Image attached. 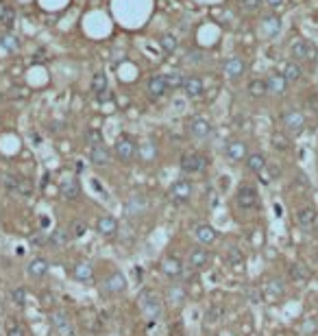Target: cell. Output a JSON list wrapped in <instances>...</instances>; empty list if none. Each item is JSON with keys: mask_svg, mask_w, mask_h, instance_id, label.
I'll use <instances>...</instances> for the list:
<instances>
[{"mask_svg": "<svg viewBox=\"0 0 318 336\" xmlns=\"http://www.w3.org/2000/svg\"><path fill=\"white\" fill-rule=\"evenodd\" d=\"M137 306H140V310L146 314L148 319H159L164 312L162 297H159L155 291H150V288H144V291L137 295Z\"/></svg>", "mask_w": 318, "mask_h": 336, "instance_id": "cell-1", "label": "cell"}, {"mask_svg": "<svg viewBox=\"0 0 318 336\" xmlns=\"http://www.w3.org/2000/svg\"><path fill=\"white\" fill-rule=\"evenodd\" d=\"M290 55L294 57V61H314L316 59V46L307 39H296L290 46Z\"/></svg>", "mask_w": 318, "mask_h": 336, "instance_id": "cell-2", "label": "cell"}, {"mask_svg": "<svg viewBox=\"0 0 318 336\" xmlns=\"http://www.w3.org/2000/svg\"><path fill=\"white\" fill-rule=\"evenodd\" d=\"M207 168V157L201 155V153H183L181 155V170L183 173H203Z\"/></svg>", "mask_w": 318, "mask_h": 336, "instance_id": "cell-3", "label": "cell"}, {"mask_svg": "<svg viewBox=\"0 0 318 336\" xmlns=\"http://www.w3.org/2000/svg\"><path fill=\"white\" fill-rule=\"evenodd\" d=\"M235 201H237V206H240L242 210H253V208H257V203H260V194H257L255 186L242 183V186L237 188Z\"/></svg>", "mask_w": 318, "mask_h": 336, "instance_id": "cell-4", "label": "cell"}, {"mask_svg": "<svg viewBox=\"0 0 318 336\" xmlns=\"http://www.w3.org/2000/svg\"><path fill=\"white\" fill-rule=\"evenodd\" d=\"M124 291H127V278H124L120 271L111 273L101 284V293H105V295H120Z\"/></svg>", "mask_w": 318, "mask_h": 336, "instance_id": "cell-5", "label": "cell"}, {"mask_svg": "<svg viewBox=\"0 0 318 336\" xmlns=\"http://www.w3.org/2000/svg\"><path fill=\"white\" fill-rule=\"evenodd\" d=\"M192 196V181L190 179H177L175 183L170 186V199L183 206L185 201H190Z\"/></svg>", "mask_w": 318, "mask_h": 336, "instance_id": "cell-6", "label": "cell"}, {"mask_svg": "<svg viewBox=\"0 0 318 336\" xmlns=\"http://www.w3.org/2000/svg\"><path fill=\"white\" fill-rule=\"evenodd\" d=\"M183 262L177 255H166L162 260V273L170 280H183Z\"/></svg>", "mask_w": 318, "mask_h": 336, "instance_id": "cell-7", "label": "cell"}, {"mask_svg": "<svg viewBox=\"0 0 318 336\" xmlns=\"http://www.w3.org/2000/svg\"><path fill=\"white\" fill-rule=\"evenodd\" d=\"M281 122H283V127L288 131H292V133H299V131L305 129V116H303V111H299V109L286 111V114L281 116Z\"/></svg>", "mask_w": 318, "mask_h": 336, "instance_id": "cell-8", "label": "cell"}, {"mask_svg": "<svg viewBox=\"0 0 318 336\" xmlns=\"http://www.w3.org/2000/svg\"><path fill=\"white\" fill-rule=\"evenodd\" d=\"M114 151H116V157L120 162H131L135 157V153H137V147H135V142L131 140V138L124 136V138H120V140L116 142Z\"/></svg>", "mask_w": 318, "mask_h": 336, "instance_id": "cell-9", "label": "cell"}, {"mask_svg": "<svg viewBox=\"0 0 318 336\" xmlns=\"http://www.w3.org/2000/svg\"><path fill=\"white\" fill-rule=\"evenodd\" d=\"M50 321L52 325H55V330L59 336H74V327H72L68 314H65L63 310H55L50 314Z\"/></svg>", "mask_w": 318, "mask_h": 336, "instance_id": "cell-10", "label": "cell"}, {"mask_svg": "<svg viewBox=\"0 0 318 336\" xmlns=\"http://www.w3.org/2000/svg\"><path fill=\"white\" fill-rule=\"evenodd\" d=\"M127 216L129 219H137L148 210V199L144 194H131V199L127 201Z\"/></svg>", "mask_w": 318, "mask_h": 336, "instance_id": "cell-11", "label": "cell"}, {"mask_svg": "<svg viewBox=\"0 0 318 336\" xmlns=\"http://www.w3.org/2000/svg\"><path fill=\"white\" fill-rule=\"evenodd\" d=\"M224 155H227L231 162H242L249 157V147L242 140H231L227 147H224Z\"/></svg>", "mask_w": 318, "mask_h": 336, "instance_id": "cell-12", "label": "cell"}, {"mask_svg": "<svg viewBox=\"0 0 318 336\" xmlns=\"http://www.w3.org/2000/svg\"><path fill=\"white\" fill-rule=\"evenodd\" d=\"M168 81H166L164 75H155L148 79V85H146V92L150 98H162L164 94H168Z\"/></svg>", "mask_w": 318, "mask_h": 336, "instance_id": "cell-13", "label": "cell"}, {"mask_svg": "<svg viewBox=\"0 0 318 336\" xmlns=\"http://www.w3.org/2000/svg\"><path fill=\"white\" fill-rule=\"evenodd\" d=\"M316 219H318V214H316V210L312 206L296 210V225H299L301 229H314Z\"/></svg>", "mask_w": 318, "mask_h": 336, "instance_id": "cell-14", "label": "cell"}, {"mask_svg": "<svg viewBox=\"0 0 318 336\" xmlns=\"http://www.w3.org/2000/svg\"><path fill=\"white\" fill-rule=\"evenodd\" d=\"M260 29H262V35L264 37H268V39H273L279 35V31H281V20L277 18V16H264L262 18V22H260Z\"/></svg>", "mask_w": 318, "mask_h": 336, "instance_id": "cell-15", "label": "cell"}, {"mask_svg": "<svg viewBox=\"0 0 318 336\" xmlns=\"http://www.w3.org/2000/svg\"><path fill=\"white\" fill-rule=\"evenodd\" d=\"M190 133L198 138V140H205V138H209L211 133V124L207 118H203V116H196V118H192L190 120Z\"/></svg>", "mask_w": 318, "mask_h": 336, "instance_id": "cell-16", "label": "cell"}, {"mask_svg": "<svg viewBox=\"0 0 318 336\" xmlns=\"http://www.w3.org/2000/svg\"><path fill=\"white\" fill-rule=\"evenodd\" d=\"M183 92L188 94V98H198L205 92V83L201 77H185L183 81Z\"/></svg>", "mask_w": 318, "mask_h": 336, "instance_id": "cell-17", "label": "cell"}, {"mask_svg": "<svg viewBox=\"0 0 318 336\" xmlns=\"http://www.w3.org/2000/svg\"><path fill=\"white\" fill-rule=\"evenodd\" d=\"M222 70L229 79H240L244 72H247V63H244L240 57H233V59H227V61H224Z\"/></svg>", "mask_w": 318, "mask_h": 336, "instance_id": "cell-18", "label": "cell"}, {"mask_svg": "<svg viewBox=\"0 0 318 336\" xmlns=\"http://www.w3.org/2000/svg\"><path fill=\"white\" fill-rule=\"evenodd\" d=\"M48 268H50V264L44 258H33L29 262V266H26V273H29V278H33V280H42L44 275L48 273Z\"/></svg>", "mask_w": 318, "mask_h": 336, "instance_id": "cell-19", "label": "cell"}, {"mask_svg": "<svg viewBox=\"0 0 318 336\" xmlns=\"http://www.w3.org/2000/svg\"><path fill=\"white\" fill-rule=\"evenodd\" d=\"M72 278H74L76 282H81V284L92 282L94 280V266L88 264V262H78V264L72 268Z\"/></svg>", "mask_w": 318, "mask_h": 336, "instance_id": "cell-20", "label": "cell"}, {"mask_svg": "<svg viewBox=\"0 0 318 336\" xmlns=\"http://www.w3.org/2000/svg\"><path fill=\"white\" fill-rule=\"evenodd\" d=\"M266 295L270 299H279V297H283L286 295V282L283 280H279V278H273V280H268L266 282Z\"/></svg>", "mask_w": 318, "mask_h": 336, "instance_id": "cell-21", "label": "cell"}, {"mask_svg": "<svg viewBox=\"0 0 318 336\" xmlns=\"http://www.w3.org/2000/svg\"><path fill=\"white\" fill-rule=\"evenodd\" d=\"M266 85H268V92H270V94H277V96L283 94V92L288 90V81L283 79V75H277V72L266 79Z\"/></svg>", "mask_w": 318, "mask_h": 336, "instance_id": "cell-22", "label": "cell"}, {"mask_svg": "<svg viewBox=\"0 0 318 336\" xmlns=\"http://www.w3.org/2000/svg\"><path fill=\"white\" fill-rule=\"evenodd\" d=\"M90 160H92V164H96V166H105V164H109L111 153L107 151V147H105V144H101V147H92Z\"/></svg>", "mask_w": 318, "mask_h": 336, "instance_id": "cell-23", "label": "cell"}, {"mask_svg": "<svg viewBox=\"0 0 318 336\" xmlns=\"http://www.w3.org/2000/svg\"><path fill=\"white\" fill-rule=\"evenodd\" d=\"M96 229L103 236H114L118 232V221L114 216H101V219L96 221Z\"/></svg>", "mask_w": 318, "mask_h": 336, "instance_id": "cell-24", "label": "cell"}, {"mask_svg": "<svg viewBox=\"0 0 318 336\" xmlns=\"http://www.w3.org/2000/svg\"><path fill=\"white\" fill-rule=\"evenodd\" d=\"M209 262V253H207V249H203V247H194L190 251V266H194V268H203L205 264Z\"/></svg>", "mask_w": 318, "mask_h": 336, "instance_id": "cell-25", "label": "cell"}, {"mask_svg": "<svg viewBox=\"0 0 318 336\" xmlns=\"http://www.w3.org/2000/svg\"><path fill=\"white\" fill-rule=\"evenodd\" d=\"M281 75L283 79H286L288 83H296L299 79L303 77V68L296 61H288L286 65H283V70H281Z\"/></svg>", "mask_w": 318, "mask_h": 336, "instance_id": "cell-26", "label": "cell"}, {"mask_svg": "<svg viewBox=\"0 0 318 336\" xmlns=\"http://www.w3.org/2000/svg\"><path fill=\"white\" fill-rule=\"evenodd\" d=\"M196 240L201 245H214L216 242V229L211 225H198L196 227Z\"/></svg>", "mask_w": 318, "mask_h": 336, "instance_id": "cell-27", "label": "cell"}, {"mask_svg": "<svg viewBox=\"0 0 318 336\" xmlns=\"http://www.w3.org/2000/svg\"><path fill=\"white\" fill-rule=\"evenodd\" d=\"M268 164H266V157H264L262 153H251L247 157V168L251 170V173H264V168H266Z\"/></svg>", "mask_w": 318, "mask_h": 336, "instance_id": "cell-28", "label": "cell"}, {"mask_svg": "<svg viewBox=\"0 0 318 336\" xmlns=\"http://www.w3.org/2000/svg\"><path fill=\"white\" fill-rule=\"evenodd\" d=\"M72 238V234H70V229H65V227H57L55 232L50 234V238H48V245H52V247H61V245H65Z\"/></svg>", "mask_w": 318, "mask_h": 336, "instance_id": "cell-29", "label": "cell"}, {"mask_svg": "<svg viewBox=\"0 0 318 336\" xmlns=\"http://www.w3.org/2000/svg\"><path fill=\"white\" fill-rule=\"evenodd\" d=\"M61 194L65 196V199H76V196L81 194V183H78L76 179H65L61 183Z\"/></svg>", "mask_w": 318, "mask_h": 336, "instance_id": "cell-30", "label": "cell"}, {"mask_svg": "<svg viewBox=\"0 0 318 336\" xmlns=\"http://www.w3.org/2000/svg\"><path fill=\"white\" fill-rule=\"evenodd\" d=\"M249 94L253 96V98H262V96H266L268 94V85L264 79H253V81L249 83Z\"/></svg>", "mask_w": 318, "mask_h": 336, "instance_id": "cell-31", "label": "cell"}, {"mask_svg": "<svg viewBox=\"0 0 318 336\" xmlns=\"http://www.w3.org/2000/svg\"><path fill=\"white\" fill-rule=\"evenodd\" d=\"M290 278L296 280V282H307L309 280V268L305 264H301V262H294V264H290Z\"/></svg>", "mask_w": 318, "mask_h": 336, "instance_id": "cell-32", "label": "cell"}, {"mask_svg": "<svg viewBox=\"0 0 318 336\" xmlns=\"http://www.w3.org/2000/svg\"><path fill=\"white\" fill-rule=\"evenodd\" d=\"M166 299H168V304H172V306L183 304V299H185L183 286H170L168 291H166Z\"/></svg>", "mask_w": 318, "mask_h": 336, "instance_id": "cell-33", "label": "cell"}, {"mask_svg": "<svg viewBox=\"0 0 318 336\" xmlns=\"http://www.w3.org/2000/svg\"><path fill=\"white\" fill-rule=\"evenodd\" d=\"M92 90H94L98 96H103L105 92H107V77H105V72H96L94 75V79H92Z\"/></svg>", "mask_w": 318, "mask_h": 336, "instance_id": "cell-34", "label": "cell"}, {"mask_svg": "<svg viewBox=\"0 0 318 336\" xmlns=\"http://www.w3.org/2000/svg\"><path fill=\"white\" fill-rule=\"evenodd\" d=\"M270 142H273V147L277 151H281V153H286V151L290 149V144H292V142H290V138L286 133H281V131L273 133V140H270Z\"/></svg>", "mask_w": 318, "mask_h": 336, "instance_id": "cell-35", "label": "cell"}, {"mask_svg": "<svg viewBox=\"0 0 318 336\" xmlns=\"http://www.w3.org/2000/svg\"><path fill=\"white\" fill-rule=\"evenodd\" d=\"M222 319V308L220 306H209L205 312V325H216Z\"/></svg>", "mask_w": 318, "mask_h": 336, "instance_id": "cell-36", "label": "cell"}, {"mask_svg": "<svg viewBox=\"0 0 318 336\" xmlns=\"http://www.w3.org/2000/svg\"><path fill=\"white\" fill-rule=\"evenodd\" d=\"M166 81H168V88H183V81H185V77L181 75V70H172L170 75H166Z\"/></svg>", "mask_w": 318, "mask_h": 336, "instance_id": "cell-37", "label": "cell"}, {"mask_svg": "<svg viewBox=\"0 0 318 336\" xmlns=\"http://www.w3.org/2000/svg\"><path fill=\"white\" fill-rule=\"evenodd\" d=\"M159 44H162V48L166 50V52H172V50H177V46H179V39L175 37V35H162L159 37Z\"/></svg>", "mask_w": 318, "mask_h": 336, "instance_id": "cell-38", "label": "cell"}, {"mask_svg": "<svg viewBox=\"0 0 318 336\" xmlns=\"http://www.w3.org/2000/svg\"><path fill=\"white\" fill-rule=\"evenodd\" d=\"M85 140H88L90 147H101V144H103V133L98 129H90V131H85Z\"/></svg>", "mask_w": 318, "mask_h": 336, "instance_id": "cell-39", "label": "cell"}, {"mask_svg": "<svg viewBox=\"0 0 318 336\" xmlns=\"http://www.w3.org/2000/svg\"><path fill=\"white\" fill-rule=\"evenodd\" d=\"M279 166H275V164H270V166H266L264 168V173H260L262 175V179L264 181H273V179H277V177H279Z\"/></svg>", "mask_w": 318, "mask_h": 336, "instance_id": "cell-40", "label": "cell"}, {"mask_svg": "<svg viewBox=\"0 0 318 336\" xmlns=\"http://www.w3.org/2000/svg\"><path fill=\"white\" fill-rule=\"evenodd\" d=\"M0 44H3L7 50H11V52H16V50L20 48V42H18V37H16V35H3Z\"/></svg>", "mask_w": 318, "mask_h": 336, "instance_id": "cell-41", "label": "cell"}, {"mask_svg": "<svg viewBox=\"0 0 318 336\" xmlns=\"http://www.w3.org/2000/svg\"><path fill=\"white\" fill-rule=\"evenodd\" d=\"M11 301L16 306H24L26 304V291H24V288H13V291H11Z\"/></svg>", "mask_w": 318, "mask_h": 336, "instance_id": "cell-42", "label": "cell"}, {"mask_svg": "<svg viewBox=\"0 0 318 336\" xmlns=\"http://www.w3.org/2000/svg\"><path fill=\"white\" fill-rule=\"evenodd\" d=\"M85 232H88V223H83V221H74V223H72L70 234L74 236V238H81V236H85Z\"/></svg>", "mask_w": 318, "mask_h": 336, "instance_id": "cell-43", "label": "cell"}, {"mask_svg": "<svg viewBox=\"0 0 318 336\" xmlns=\"http://www.w3.org/2000/svg\"><path fill=\"white\" fill-rule=\"evenodd\" d=\"M137 153H140L144 160H150V157H155V153H157V149H155V144L153 142H146L142 149H137Z\"/></svg>", "mask_w": 318, "mask_h": 336, "instance_id": "cell-44", "label": "cell"}, {"mask_svg": "<svg viewBox=\"0 0 318 336\" xmlns=\"http://www.w3.org/2000/svg\"><path fill=\"white\" fill-rule=\"evenodd\" d=\"M18 192H20V194H24V196H31V194H33V183H31L29 179H24V177H20Z\"/></svg>", "mask_w": 318, "mask_h": 336, "instance_id": "cell-45", "label": "cell"}, {"mask_svg": "<svg viewBox=\"0 0 318 336\" xmlns=\"http://www.w3.org/2000/svg\"><path fill=\"white\" fill-rule=\"evenodd\" d=\"M240 5H242L244 11H257L260 5H262V0H240Z\"/></svg>", "mask_w": 318, "mask_h": 336, "instance_id": "cell-46", "label": "cell"}, {"mask_svg": "<svg viewBox=\"0 0 318 336\" xmlns=\"http://www.w3.org/2000/svg\"><path fill=\"white\" fill-rule=\"evenodd\" d=\"M7 336H24V330H22V325L20 323H11L7 325Z\"/></svg>", "mask_w": 318, "mask_h": 336, "instance_id": "cell-47", "label": "cell"}, {"mask_svg": "<svg viewBox=\"0 0 318 336\" xmlns=\"http://www.w3.org/2000/svg\"><path fill=\"white\" fill-rule=\"evenodd\" d=\"M237 262H242V251H240V249H231V253H229V264H237Z\"/></svg>", "mask_w": 318, "mask_h": 336, "instance_id": "cell-48", "label": "cell"}, {"mask_svg": "<svg viewBox=\"0 0 318 336\" xmlns=\"http://www.w3.org/2000/svg\"><path fill=\"white\" fill-rule=\"evenodd\" d=\"M3 24L5 26H11L13 24V11L11 9H5L3 11Z\"/></svg>", "mask_w": 318, "mask_h": 336, "instance_id": "cell-49", "label": "cell"}, {"mask_svg": "<svg viewBox=\"0 0 318 336\" xmlns=\"http://www.w3.org/2000/svg\"><path fill=\"white\" fill-rule=\"evenodd\" d=\"M303 332L305 334H312L314 330H316V325H314V321H305V323H303V327H301Z\"/></svg>", "mask_w": 318, "mask_h": 336, "instance_id": "cell-50", "label": "cell"}, {"mask_svg": "<svg viewBox=\"0 0 318 336\" xmlns=\"http://www.w3.org/2000/svg\"><path fill=\"white\" fill-rule=\"evenodd\" d=\"M209 208H211V210L218 208V194H216V192H209Z\"/></svg>", "mask_w": 318, "mask_h": 336, "instance_id": "cell-51", "label": "cell"}, {"mask_svg": "<svg viewBox=\"0 0 318 336\" xmlns=\"http://www.w3.org/2000/svg\"><path fill=\"white\" fill-rule=\"evenodd\" d=\"M133 278H135V282H142V278H144L142 266H135V268H133Z\"/></svg>", "mask_w": 318, "mask_h": 336, "instance_id": "cell-52", "label": "cell"}, {"mask_svg": "<svg viewBox=\"0 0 318 336\" xmlns=\"http://www.w3.org/2000/svg\"><path fill=\"white\" fill-rule=\"evenodd\" d=\"M31 242H35V245H48V240H44V236H35V238H31Z\"/></svg>", "mask_w": 318, "mask_h": 336, "instance_id": "cell-53", "label": "cell"}, {"mask_svg": "<svg viewBox=\"0 0 318 336\" xmlns=\"http://www.w3.org/2000/svg\"><path fill=\"white\" fill-rule=\"evenodd\" d=\"M39 225H42V227H48V216H42V219H39Z\"/></svg>", "mask_w": 318, "mask_h": 336, "instance_id": "cell-54", "label": "cell"}, {"mask_svg": "<svg viewBox=\"0 0 318 336\" xmlns=\"http://www.w3.org/2000/svg\"><path fill=\"white\" fill-rule=\"evenodd\" d=\"M266 3H268L270 7H279V5L283 3V0H266Z\"/></svg>", "mask_w": 318, "mask_h": 336, "instance_id": "cell-55", "label": "cell"}, {"mask_svg": "<svg viewBox=\"0 0 318 336\" xmlns=\"http://www.w3.org/2000/svg\"><path fill=\"white\" fill-rule=\"evenodd\" d=\"M314 232L318 234V219H316V225H314Z\"/></svg>", "mask_w": 318, "mask_h": 336, "instance_id": "cell-56", "label": "cell"}, {"mask_svg": "<svg viewBox=\"0 0 318 336\" xmlns=\"http://www.w3.org/2000/svg\"><path fill=\"white\" fill-rule=\"evenodd\" d=\"M0 98H3V96H0Z\"/></svg>", "mask_w": 318, "mask_h": 336, "instance_id": "cell-57", "label": "cell"}]
</instances>
